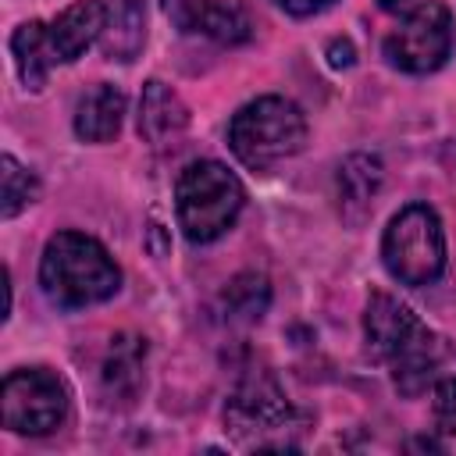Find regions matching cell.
Listing matches in <instances>:
<instances>
[{
  "instance_id": "7a4b0ae2",
  "label": "cell",
  "mask_w": 456,
  "mask_h": 456,
  "mask_svg": "<svg viewBox=\"0 0 456 456\" xmlns=\"http://www.w3.org/2000/svg\"><path fill=\"white\" fill-rule=\"evenodd\" d=\"M246 203V189L217 160H192L175 185V210H178V228L189 242H214L224 235L239 210Z\"/></svg>"
},
{
  "instance_id": "603a6c76",
  "label": "cell",
  "mask_w": 456,
  "mask_h": 456,
  "mask_svg": "<svg viewBox=\"0 0 456 456\" xmlns=\"http://www.w3.org/2000/svg\"><path fill=\"white\" fill-rule=\"evenodd\" d=\"M331 64L335 68H349L353 64V46L342 39V43H331Z\"/></svg>"
},
{
  "instance_id": "d6986e66",
  "label": "cell",
  "mask_w": 456,
  "mask_h": 456,
  "mask_svg": "<svg viewBox=\"0 0 456 456\" xmlns=\"http://www.w3.org/2000/svg\"><path fill=\"white\" fill-rule=\"evenodd\" d=\"M200 32H207L217 43H242L249 39V14L239 0H210L207 14L200 21Z\"/></svg>"
},
{
  "instance_id": "cb8c5ba5",
  "label": "cell",
  "mask_w": 456,
  "mask_h": 456,
  "mask_svg": "<svg viewBox=\"0 0 456 456\" xmlns=\"http://www.w3.org/2000/svg\"><path fill=\"white\" fill-rule=\"evenodd\" d=\"M403 4H406V0H378L381 11H395V7H403Z\"/></svg>"
},
{
  "instance_id": "6da1fadb",
  "label": "cell",
  "mask_w": 456,
  "mask_h": 456,
  "mask_svg": "<svg viewBox=\"0 0 456 456\" xmlns=\"http://www.w3.org/2000/svg\"><path fill=\"white\" fill-rule=\"evenodd\" d=\"M39 281L57 306H93L121 289V271L93 235L57 232L43 249Z\"/></svg>"
},
{
  "instance_id": "7c38bea8",
  "label": "cell",
  "mask_w": 456,
  "mask_h": 456,
  "mask_svg": "<svg viewBox=\"0 0 456 456\" xmlns=\"http://www.w3.org/2000/svg\"><path fill=\"white\" fill-rule=\"evenodd\" d=\"M442 360H445L442 338H438L431 328H424V331L392 360V381H395V388H399L403 395H420V392L431 385V378H435V370L442 367Z\"/></svg>"
},
{
  "instance_id": "5b68a950",
  "label": "cell",
  "mask_w": 456,
  "mask_h": 456,
  "mask_svg": "<svg viewBox=\"0 0 456 456\" xmlns=\"http://www.w3.org/2000/svg\"><path fill=\"white\" fill-rule=\"evenodd\" d=\"M0 417L18 435H50L68 417V388L46 367L11 370L0 385Z\"/></svg>"
},
{
  "instance_id": "8fae6325",
  "label": "cell",
  "mask_w": 456,
  "mask_h": 456,
  "mask_svg": "<svg viewBox=\"0 0 456 456\" xmlns=\"http://www.w3.org/2000/svg\"><path fill=\"white\" fill-rule=\"evenodd\" d=\"M125 118V93L118 86H93L75 107V132L86 142H107L118 135Z\"/></svg>"
},
{
  "instance_id": "2e32d148",
  "label": "cell",
  "mask_w": 456,
  "mask_h": 456,
  "mask_svg": "<svg viewBox=\"0 0 456 456\" xmlns=\"http://www.w3.org/2000/svg\"><path fill=\"white\" fill-rule=\"evenodd\" d=\"M142 43V4L139 0H118L107 18V57L132 61Z\"/></svg>"
},
{
  "instance_id": "9c48e42d",
  "label": "cell",
  "mask_w": 456,
  "mask_h": 456,
  "mask_svg": "<svg viewBox=\"0 0 456 456\" xmlns=\"http://www.w3.org/2000/svg\"><path fill=\"white\" fill-rule=\"evenodd\" d=\"M110 7L103 0H75L46 25V50L53 64L78 61L103 32H107Z\"/></svg>"
},
{
  "instance_id": "ffe728a7",
  "label": "cell",
  "mask_w": 456,
  "mask_h": 456,
  "mask_svg": "<svg viewBox=\"0 0 456 456\" xmlns=\"http://www.w3.org/2000/svg\"><path fill=\"white\" fill-rule=\"evenodd\" d=\"M431 410H435V424L445 435H456V378H442L431 392Z\"/></svg>"
},
{
  "instance_id": "30bf717a",
  "label": "cell",
  "mask_w": 456,
  "mask_h": 456,
  "mask_svg": "<svg viewBox=\"0 0 456 456\" xmlns=\"http://www.w3.org/2000/svg\"><path fill=\"white\" fill-rule=\"evenodd\" d=\"M185 125H189V110L178 100V93L157 78L146 82L142 100H139V135L160 150V146H175Z\"/></svg>"
},
{
  "instance_id": "9a60e30c",
  "label": "cell",
  "mask_w": 456,
  "mask_h": 456,
  "mask_svg": "<svg viewBox=\"0 0 456 456\" xmlns=\"http://www.w3.org/2000/svg\"><path fill=\"white\" fill-rule=\"evenodd\" d=\"M381 185V160L370 153H353L338 167V196L342 207H367V200Z\"/></svg>"
},
{
  "instance_id": "8992f818",
  "label": "cell",
  "mask_w": 456,
  "mask_h": 456,
  "mask_svg": "<svg viewBox=\"0 0 456 456\" xmlns=\"http://www.w3.org/2000/svg\"><path fill=\"white\" fill-rule=\"evenodd\" d=\"M452 50V11L442 0H420L388 32L385 57L406 75H428L445 64Z\"/></svg>"
},
{
  "instance_id": "52a82bcc",
  "label": "cell",
  "mask_w": 456,
  "mask_h": 456,
  "mask_svg": "<svg viewBox=\"0 0 456 456\" xmlns=\"http://www.w3.org/2000/svg\"><path fill=\"white\" fill-rule=\"evenodd\" d=\"M224 424L232 428L235 438H242L256 449H274L271 435L289 431L292 406L285 403L281 388L271 378H249L232 392V399L224 406Z\"/></svg>"
},
{
  "instance_id": "ba28073f",
  "label": "cell",
  "mask_w": 456,
  "mask_h": 456,
  "mask_svg": "<svg viewBox=\"0 0 456 456\" xmlns=\"http://www.w3.org/2000/svg\"><path fill=\"white\" fill-rule=\"evenodd\" d=\"M428 324H420V317L399 303L388 292H374L363 314V338H367V353L381 363H392Z\"/></svg>"
},
{
  "instance_id": "7402d4cb",
  "label": "cell",
  "mask_w": 456,
  "mask_h": 456,
  "mask_svg": "<svg viewBox=\"0 0 456 456\" xmlns=\"http://www.w3.org/2000/svg\"><path fill=\"white\" fill-rule=\"evenodd\" d=\"M285 14H296V18H306V14H317L324 7H331L335 0H274Z\"/></svg>"
},
{
  "instance_id": "5bb4252c",
  "label": "cell",
  "mask_w": 456,
  "mask_h": 456,
  "mask_svg": "<svg viewBox=\"0 0 456 456\" xmlns=\"http://www.w3.org/2000/svg\"><path fill=\"white\" fill-rule=\"evenodd\" d=\"M11 53H14V68L25 82V89L39 93L46 86V75L53 68L50 50H46V21H25L14 28L11 36Z\"/></svg>"
},
{
  "instance_id": "277c9868",
  "label": "cell",
  "mask_w": 456,
  "mask_h": 456,
  "mask_svg": "<svg viewBox=\"0 0 456 456\" xmlns=\"http://www.w3.org/2000/svg\"><path fill=\"white\" fill-rule=\"evenodd\" d=\"M381 260L403 285H431L445 267V232L428 203L403 207L381 239Z\"/></svg>"
},
{
  "instance_id": "4fadbf2b",
  "label": "cell",
  "mask_w": 456,
  "mask_h": 456,
  "mask_svg": "<svg viewBox=\"0 0 456 456\" xmlns=\"http://www.w3.org/2000/svg\"><path fill=\"white\" fill-rule=\"evenodd\" d=\"M142 356H146V342L135 338V335H114L110 346H107V356H103V367H100V378H103V388L110 395H135L139 381H142Z\"/></svg>"
},
{
  "instance_id": "e0dca14e",
  "label": "cell",
  "mask_w": 456,
  "mask_h": 456,
  "mask_svg": "<svg viewBox=\"0 0 456 456\" xmlns=\"http://www.w3.org/2000/svg\"><path fill=\"white\" fill-rule=\"evenodd\" d=\"M271 303V289H267V278L260 274H239L232 278V285L224 289V310H228V321H260L264 310Z\"/></svg>"
},
{
  "instance_id": "44dd1931",
  "label": "cell",
  "mask_w": 456,
  "mask_h": 456,
  "mask_svg": "<svg viewBox=\"0 0 456 456\" xmlns=\"http://www.w3.org/2000/svg\"><path fill=\"white\" fill-rule=\"evenodd\" d=\"M207 4L210 0H164V11H167V18L182 32H200V21L207 14Z\"/></svg>"
},
{
  "instance_id": "3957f363",
  "label": "cell",
  "mask_w": 456,
  "mask_h": 456,
  "mask_svg": "<svg viewBox=\"0 0 456 456\" xmlns=\"http://www.w3.org/2000/svg\"><path fill=\"white\" fill-rule=\"evenodd\" d=\"M303 142L306 118L285 96H256L228 121V146L253 171H267L271 164L299 153Z\"/></svg>"
},
{
  "instance_id": "ac0fdd59",
  "label": "cell",
  "mask_w": 456,
  "mask_h": 456,
  "mask_svg": "<svg viewBox=\"0 0 456 456\" xmlns=\"http://www.w3.org/2000/svg\"><path fill=\"white\" fill-rule=\"evenodd\" d=\"M39 196V182L28 167H21L11 153L0 157V214L14 217L18 210H25L32 200Z\"/></svg>"
}]
</instances>
